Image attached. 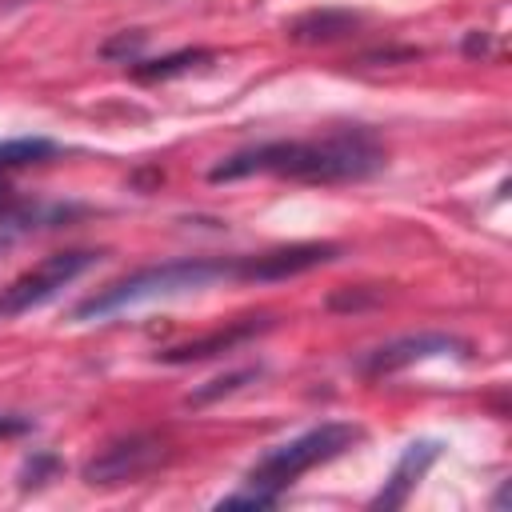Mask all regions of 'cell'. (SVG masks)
<instances>
[{
  "mask_svg": "<svg viewBox=\"0 0 512 512\" xmlns=\"http://www.w3.org/2000/svg\"><path fill=\"white\" fill-rule=\"evenodd\" d=\"M384 168V148L376 132L352 124L336 128L320 140H268L256 148H240L208 168L212 184L244 180V176H280L300 184H356Z\"/></svg>",
  "mask_w": 512,
  "mask_h": 512,
  "instance_id": "1",
  "label": "cell"
},
{
  "mask_svg": "<svg viewBox=\"0 0 512 512\" xmlns=\"http://www.w3.org/2000/svg\"><path fill=\"white\" fill-rule=\"evenodd\" d=\"M216 280H236V256L232 260H208V256H180V260H164V264H148L128 272L124 280L92 292L88 300H80L72 308V320H104L120 308L156 300V296H176V292H196L208 288Z\"/></svg>",
  "mask_w": 512,
  "mask_h": 512,
  "instance_id": "2",
  "label": "cell"
},
{
  "mask_svg": "<svg viewBox=\"0 0 512 512\" xmlns=\"http://www.w3.org/2000/svg\"><path fill=\"white\" fill-rule=\"evenodd\" d=\"M364 440V428L356 424H344V420H328L320 428H308L276 448H268L252 468H248V484L256 488H268L276 496H284V488L292 480H300L304 472H312L316 464H328L336 456H344L352 444Z\"/></svg>",
  "mask_w": 512,
  "mask_h": 512,
  "instance_id": "3",
  "label": "cell"
},
{
  "mask_svg": "<svg viewBox=\"0 0 512 512\" xmlns=\"http://www.w3.org/2000/svg\"><path fill=\"white\" fill-rule=\"evenodd\" d=\"M96 260H100V252H92V248H72V252L44 256L36 268H28L24 276H16L0 292V316H20V312H32V308L48 304L64 284H72L76 276H84Z\"/></svg>",
  "mask_w": 512,
  "mask_h": 512,
  "instance_id": "4",
  "label": "cell"
},
{
  "mask_svg": "<svg viewBox=\"0 0 512 512\" xmlns=\"http://www.w3.org/2000/svg\"><path fill=\"white\" fill-rule=\"evenodd\" d=\"M168 460V444L156 432H132L120 436L112 444H104L88 464H84V480L92 488H112V484H132L140 476H148L152 468H160Z\"/></svg>",
  "mask_w": 512,
  "mask_h": 512,
  "instance_id": "5",
  "label": "cell"
},
{
  "mask_svg": "<svg viewBox=\"0 0 512 512\" xmlns=\"http://www.w3.org/2000/svg\"><path fill=\"white\" fill-rule=\"evenodd\" d=\"M472 344L460 340V336H448V332H416V336H400V340H388L380 348H372L364 360H360V372L364 376H392L408 364H420V360H432V356H468Z\"/></svg>",
  "mask_w": 512,
  "mask_h": 512,
  "instance_id": "6",
  "label": "cell"
},
{
  "mask_svg": "<svg viewBox=\"0 0 512 512\" xmlns=\"http://www.w3.org/2000/svg\"><path fill=\"white\" fill-rule=\"evenodd\" d=\"M336 256H340V244H284V248H268L256 256H236V280L272 284V280H288L320 264H332Z\"/></svg>",
  "mask_w": 512,
  "mask_h": 512,
  "instance_id": "7",
  "label": "cell"
},
{
  "mask_svg": "<svg viewBox=\"0 0 512 512\" xmlns=\"http://www.w3.org/2000/svg\"><path fill=\"white\" fill-rule=\"evenodd\" d=\"M84 208L80 204H44V200H32V204H0V252L16 248L20 240L36 236V232H48V228H60L68 220H76Z\"/></svg>",
  "mask_w": 512,
  "mask_h": 512,
  "instance_id": "8",
  "label": "cell"
},
{
  "mask_svg": "<svg viewBox=\"0 0 512 512\" xmlns=\"http://www.w3.org/2000/svg\"><path fill=\"white\" fill-rule=\"evenodd\" d=\"M268 328H272V316H248V320H236V324L216 328V332H208V336H196V340H188V344L164 348V352H156V360H164V364H196V360L232 352V348H240L244 340L268 332Z\"/></svg>",
  "mask_w": 512,
  "mask_h": 512,
  "instance_id": "9",
  "label": "cell"
},
{
  "mask_svg": "<svg viewBox=\"0 0 512 512\" xmlns=\"http://www.w3.org/2000/svg\"><path fill=\"white\" fill-rule=\"evenodd\" d=\"M436 456H440V444H436V440H412V444L400 452L396 468L388 472L384 488L372 496V508H400V504L412 496V488L424 480V472L436 464Z\"/></svg>",
  "mask_w": 512,
  "mask_h": 512,
  "instance_id": "10",
  "label": "cell"
},
{
  "mask_svg": "<svg viewBox=\"0 0 512 512\" xmlns=\"http://www.w3.org/2000/svg\"><path fill=\"white\" fill-rule=\"evenodd\" d=\"M352 28H360L356 12H348V8H312V12H304L288 24V36L300 40V44H328V40L348 36Z\"/></svg>",
  "mask_w": 512,
  "mask_h": 512,
  "instance_id": "11",
  "label": "cell"
},
{
  "mask_svg": "<svg viewBox=\"0 0 512 512\" xmlns=\"http://www.w3.org/2000/svg\"><path fill=\"white\" fill-rule=\"evenodd\" d=\"M212 60V52L204 48H184V52H172V56H160V60H144V64H132V76L136 80H168V76H180L196 64Z\"/></svg>",
  "mask_w": 512,
  "mask_h": 512,
  "instance_id": "12",
  "label": "cell"
},
{
  "mask_svg": "<svg viewBox=\"0 0 512 512\" xmlns=\"http://www.w3.org/2000/svg\"><path fill=\"white\" fill-rule=\"evenodd\" d=\"M56 152V144L48 136H16V140H0V172L8 168H24V164H40Z\"/></svg>",
  "mask_w": 512,
  "mask_h": 512,
  "instance_id": "13",
  "label": "cell"
},
{
  "mask_svg": "<svg viewBox=\"0 0 512 512\" xmlns=\"http://www.w3.org/2000/svg\"><path fill=\"white\" fill-rule=\"evenodd\" d=\"M260 376V368H240V372H228V376H216V380H208V384H200L192 396H188V404H212V400H220V396H228V392H236V388H244L248 380H256Z\"/></svg>",
  "mask_w": 512,
  "mask_h": 512,
  "instance_id": "14",
  "label": "cell"
},
{
  "mask_svg": "<svg viewBox=\"0 0 512 512\" xmlns=\"http://www.w3.org/2000/svg\"><path fill=\"white\" fill-rule=\"evenodd\" d=\"M56 468H60V460H56L52 452H36V456L20 468V488H40Z\"/></svg>",
  "mask_w": 512,
  "mask_h": 512,
  "instance_id": "15",
  "label": "cell"
},
{
  "mask_svg": "<svg viewBox=\"0 0 512 512\" xmlns=\"http://www.w3.org/2000/svg\"><path fill=\"white\" fill-rule=\"evenodd\" d=\"M280 496L276 492H268V488H256V484H248L244 492H232V496H224L216 508H272Z\"/></svg>",
  "mask_w": 512,
  "mask_h": 512,
  "instance_id": "16",
  "label": "cell"
},
{
  "mask_svg": "<svg viewBox=\"0 0 512 512\" xmlns=\"http://www.w3.org/2000/svg\"><path fill=\"white\" fill-rule=\"evenodd\" d=\"M140 44H144V32H132V36H128V32H120V36H116V40H108L100 52H104V56H124V60H128Z\"/></svg>",
  "mask_w": 512,
  "mask_h": 512,
  "instance_id": "17",
  "label": "cell"
},
{
  "mask_svg": "<svg viewBox=\"0 0 512 512\" xmlns=\"http://www.w3.org/2000/svg\"><path fill=\"white\" fill-rule=\"evenodd\" d=\"M328 304L332 308H368V304H376V292H332L328 296Z\"/></svg>",
  "mask_w": 512,
  "mask_h": 512,
  "instance_id": "18",
  "label": "cell"
},
{
  "mask_svg": "<svg viewBox=\"0 0 512 512\" xmlns=\"http://www.w3.org/2000/svg\"><path fill=\"white\" fill-rule=\"evenodd\" d=\"M24 432H32V420H28V416H16V412H4V416H0V440L24 436Z\"/></svg>",
  "mask_w": 512,
  "mask_h": 512,
  "instance_id": "19",
  "label": "cell"
},
{
  "mask_svg": "<svg viewBox=\"0 0 512 512\" xmlns=\"http://www.w3.org/2000/svg\"><path fill=\"white\" fill-rule=\"evenodd\" d=\"M4 200H8V188H4V184H0V204H4Z\"/></svg>",
  "mask_w": 512,
  "mask_h": 512,
  "instance_id": "20",
  "label": "cell"
}]
</instances>
